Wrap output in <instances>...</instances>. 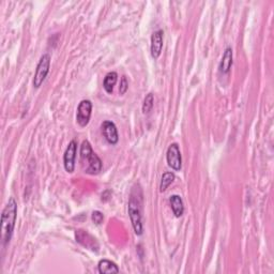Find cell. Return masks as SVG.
Listing matches in <instances>:
<instances>
[{"label": "cell", "instance_id": "cell-16", "mask_svg": "<svg viewBox=\"0 0 274 274\" xmlns=\"http://www.w3.org/2000/svg\"><path fill=\"white\" fill-rule=\"evenodd\" d=\"M153 103H154V96L152 93H148L147 96L145 97L142 103V113L145 115H148L150 112L152 110L153 107Z\"/></svg>", "mask_w": 274, "mask_h": 274}, {"label": "cell", "instance_id": "cell-12", "mask_svg": "<svg viewBox=\"0 0 274 274\" xmlns=\"http://www.w3.org/2000/svg\"><path fill=\"white\" fill-rule=\"evenodd\" d=\"M232 66V49L230 47H227L224 51L223 58H222L220 63V71L222 73H228L230 71V68Z\"/></svg>", "mask_w": 274, "mask_h": 274}, {"label": "cell", "instance_id": "cell-3", "mask_svg": "<svg viewBox=\"0 0 274 274\" xmlns=\"http://www.w3.org/2000/svg\"><path fill=\"white\" fill-rule=\"evenodd\" d=\"M141 198L138 196H134L132 194L131 198L129 200V215L130 220L133 226V229L137 236L142 234V223H141Z\"/></svg>", "mask_w": 274, "mask_h": 274}, {"label": "cell", "instance_id": "cell-8", "mask_svg": "<svg viewBox=\"0 0 274 274\" xmlns=\"http://www.w3.org/2000/svg\"><path fill=\"white\" fill-rule=\"evenodd\" d=\"M75 239L78 243H81L83 246L87 247V249L91 250V251H99V243H97V241L95 238H93L91 234L87 231H85L83 229H78L75 231Z\"/></svg>", "mask_w": 274, "mask_h": 274}, {"label": "cell", "instance_id": "cell-17", "mask_svg": "<svg viewBox=\"0 0 274 274\" xmlns=\"http://www.w3.org/2000/svg\"><path fill=\"white\" fill-rule=\"evenodd\" d=\"M91 219H92L94 224L100 225L102 223V222H103V220H104V215L100 211H93L92 215H91Z\"/></svg>", "mask_w": 274, "mask_h": 274}, {"label": "cell", "instance_id": "cell-18", "mask_svg": "<svg viewBox=\"0 0 274 274\" xmlns=\"http://www.w3.org/2000/svg\"><path fill=\"white\" fill-rule=\"evenodd\" d=\"M128 86H129V84H128L127 78L123 76L122 80H121V85H120V93L121 94H125L127 92V90L129 88Z\"/></svg>", "mask_w": 274, "mask_h": 274}, {"label": "cell", "instance_id": "cell-2", "mask_svg": "<svg viewBox=\"0 0 274 274\" xmlns=\"http://www.w3.org/2000/svg\"><path fill=\"white\" fill-rule=\"evenodd\" d=\"M81 166L84 173L88 175H97L102 171L103 163L97 154L92 150L90 142L84 140L81 146Z\"/></svg>", "mask_w": 274, "mask_h": 274}, {"label": "cell", "instance_id": "cell-1", "mask_svg": "<svg viewBox=\"0 0 274 274\" xmlns=\"http://www.w3.org/2000/svg\"><path fill=\"white\" fill-rule=\"evenodd\" d=\"M17 217V204L15 199L11 197L5 205L1 214V241L5 245L10 242Z\"/></svg>", "mask_w": 274, "mask_h": 274}, {"label": "cell", "instance_id": "cell-14", "mask_svg": "<svg viewBox=\"0 0 274 274\" xmlns=\"http://www.w3.org/2000/svg\"><path fill=\"white\" fill-rule=\"evenodd\" d=\"M117 81H118V74H117L116 72H109V73L104 77L103 88L105 89L107 93H113Z\"/></svg>", "mask_w": 274, "mask_h": 274}, {"label": "cell", "instance_id": "cell-6", "mask_svg": "<svg viewBox=\"0 0 274 274\" xmlns=\"http://www.w3.org/2000/svg\"><path fill=\"white\" fill-rule=\"evenodd\" d=\"M166 161L169 167H172L174 171H180L182 167V158L178 143H172L168 147L166 152Z\"/></svg>", "mask_w": 274, "mask_h": 274}, {"label": "cell", "instance_id": "cell-5", "mask_svg": "<svg viewBox=\"0 0 274 274\" xmlns=\"http://www.w3.org/2000/svg\"><path fill=\"white\" fill-rule=\"evenodd\" d=\"M91 112H92V103L89 100L81 101L80 105L77 107L76 113V121L78 126L85 128L88 126L91 117Z\"/></svg>", "mask_w": 274, "mask_h": 274}, {"label": "cell", "instance_id": "cell-13", "mask_svg": "<svg viewBox=\"0 0 274 274\" xmlns=\"http://www.w3.org/2000/svg\"><path fill=\"white\" fill-rule=\"evenodd\" d=\"M97 270L101 274H110V273H118L119 268L115 263L110 262L108 259L100 260L99 265H97Z\"/></svg>", "mask_w": 274, "mask_h": 274}, {"label": "cell", "instance_id": "cell-4", "mask_svg": "<svg viewBox=\"0 0 274 274\" xmlns=\"http://www.w3.org/2000/svg\"><path fill=\"white\" fill-rule=\"evenodd\" d=\"M50 68V56L48 54H44L41 58L40 61H39L37 69H36V74L34 77V87L35 88H40L41 85L46 78Z\"/></svg>", "mask_w": 274, "mask_h": 274}, {"label": "cell", "instance_id": "cell-10", "mask_svg": "<svg viewBox=\"0 0 274 274\" xmlns=\"http://www.w3.org/2000/svg\"><path fill=\"white\" fill-rule=\"evenodd\" d=\"M163 35H164L163 30H156L151 36V45H150V50H151V56H152V58H154V59H158V58L162 54Z\"/></svg>", "mask_w": 274, "mask_h": 274}, {"label": "cell", "instance_id": "cell-7", "mask_svg": "<svg viewBox=\"0 0 274 274\" xmlns=\"http://www.w3.org/2000/svg\"><path fill=\"white\" fill-rule=\"evenodd\" d=\"M77 153V143L75 140H71L63 154V166L66 172L72 174L75 169V160Z\"/></svg>", "mask_w": 274, "mask_h": 274}, {"label": "cell", "instance_id": "cell-15", "mask_svg": "<svg viewBox=\"0 0 274 274\" xmlns=\"http://www.w3.org/2000/svg\"><path fill=\"white\" fill-rule=\"evenodd\" d=\"M175 180V174L174 173H165L162 176V180H161V184H160V191L161 192H165L167 190V187L171 185Z\"/></svg>", "mask_w": 274, "mask_h": 274}, {"label": "cell", "instance_id": "cell-11", "mask_svg": "<svg viewBox=\"0 0 274 274\" xmlns=\"http://www.w3.org/2000/svg\"><path fill=\"white\" fill-rule=\"evenodd\" d=\"M169 203H171L172 210L175 214V217L176 218L182 217V214L184 212V206H183V201H182V198L179 196V195H172L171 198H169Z\"/></svg>", "mask_w": 274, "mask_h": 274}, {"label": "cell", "instance_id": "cell-9", "mask_svg": "<svg viewBox=\"0 0 274 274\" xmlns=\"http://www.w3.org/2000/svg\"><path fill=\"white\" fill-rule=\"evenodd\" d=\"M102 133L105 137V139L110 143V145H116L119 140V135H118V130L115 126V123L112 121H104L102 123Z\"/></svg>", "mask_w": 274, "mask_h": 274}]
</instances>
